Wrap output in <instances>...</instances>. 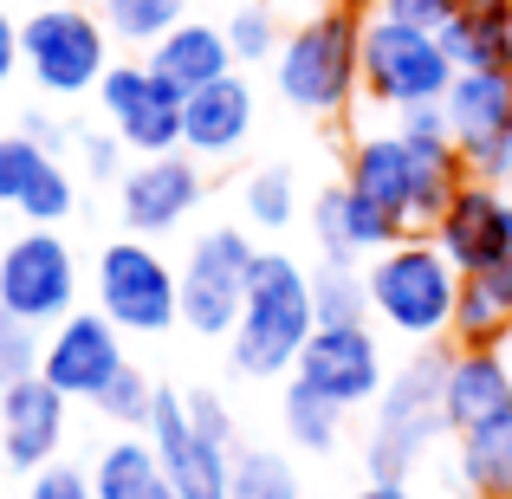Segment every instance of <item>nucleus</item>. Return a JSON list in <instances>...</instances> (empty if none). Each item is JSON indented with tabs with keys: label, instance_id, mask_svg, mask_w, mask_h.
I'll list each match as a JSON object with an SVG mask.
<instances>
[{
	"label": "nucleus",
	"instance_id": "nucleus-11",
	"mask_svg": "<svg viewBox=\"0 0 512 499\" xmlns=\"http://www.w3.org/2000/svg\"><path fill=\"white\" fill-rule=\"evenodd\" d=\"M182 85H169L150 59H124L104 72L98 104H104V124L130 143L137 156H163L182 150Z\"/></svg>",
	"mask_w": 512,
	"mask_h": 499
},
{
	"label": "nucleus",
	"instance_id": "nucleus-4",
	"mask_svg": "<svg viewBox=\"0 0 512 499\" xmlns=\"http://www.w3.org/2000/svg\"><path fill=\"white\" fill-rule=\"evenodd\" d=\"M441 376H448V344H415V357L402 363V370H389L383 396H376L370 448H363L370 480H409V467L428 454V441L448 435Z\"/></svg>",
	"mask_w": 512,
	"mask_h": 499
},
{
	"label": "nucleus",
	"instance_id": "nucleus-12",
	"mask_svg": "<svg viewBox=\"0 0 512 499\" xmlns=\"http://www.w3.org/2000/svg\"><path fill=\"white\" fill-rule=\"evenodd\" d=\"M150 448L163 454V474L175 499H227L234 493V441H214L188 422V396L182 389H156L150 409Z\"/></svg>",
	"mask_w": 512,
	"mask_h": 499
},
{
	"label": "nucleus",
	"instance_id": "nucleus-34",
	"mask_svg": "<svg viewBox=\"0 0 512 499\" xmlns=\"http://www.w3.org/2000/svg\"><path fill=\"white\" fill-rule=\"evenodd\" d=\"M39 350H46V331L26 325L20 312H7V305H0V389L39 376Z\"/></svg>",
	"mask_w": 512,
	"mask_h": 499
},
{
	"label": "nucleus",
	"instance_id": "nucleus-5",
	"mask_svg": "<svg viewBox=\"0 0 512 499\" xmlns=\"http://www.w3.org/2000/svg\"><path fill=\"white\" fill-rule=\"evenodd\" d=\"M454 85V59L435 26L396 20V13H363V98L383 104L389 117L415 104H441Z\"/></svg>",
	"mask_w": 512,
	"mask_h": 499
},
{
	"label": "nucleus",
	"instance_id": "nucleus-19",
	"mask_svg": "<svg viewBox=\"0 0 512 499\" xmlns=\"http://www.w3.org/2000/svg\"><path fill=\"white\" fill-rule=\"evenodd\" d=\"M312 234L325 260H350V266H370L383 247H396L402 227L376 208L370 195H357L350 182H331L325 195L312 201Z\"/></svg>",
	"mask_w": 512,
	"mask_h": 499
},
{
	"label": "nucleus",
	"instance_id": "nucleus-17",
	"mask_svg": "<svg viewBox=\"0 0 512 499\" xmlns=\"http://www.w3.org/2000/svg\"><path fill=\"white\" fill-rule=\"evenodd\" d=\"M65 409H72V396H59L46 376L7 383L0 389V461L20 467V474H39L46 461H59Z\"/></svg>",
	"mask_w": 512,
	"mask_h": 499
},
{
	"label": "nucleus",
	"instance_id": "nucleus-6",
	"mask_svg": "<svg viewBox=\"0 0 512 499\" xmlns=\"http://www.w3.org/2000/svg\"><path fill=\"white\" fill-rule=\"evenodd\" d=\"M20 59L46 98H85L111 72V26L104 13L72 7V0H39L20 20Z\"/></svg>",
	"mask_w": 512,
	"mask_h": 499
},
{
	"label": "nucleus",
	"instance_id": "nucleus-36",
	"mask_svg": "<svg viewBox=\"0 0 512 499\" xmlns=\"http://www.w3.org/2000/svg\"><path fill=\"white\" fill-rule=\"evenodd\" d=\"M26 499H98V487H91V474H78V467L46 461L33 474V487H26Z\"/></svg>",
	"mask_w": 512,
	"mask_h": 499
},
{
	"label": "nucleus",
	"instance_id": "nucleus-42",
	"mask_svg": "<svg viewBox=\"0 0 512 499\" xmlns=\"http://www.w3.org/2000/svg\"><path fill=\"white\" fill-rule=\"evenodd\" d=\"M350 7H357V13H376V7H383V0H350Z\"/></svg>",
	"mask_w": 512,
	"mask_h": 499
},
{
	"label": "nucleus",
	"instance_id": "nucleus-41",
	"mask_svg": "<svg viewBox=\"0 0 512 499\" xmlns=\"http://www.w3.org/2000/svg\"><path fill=\"white\" fill-rule=\"evenodd\" d=\"M454 13H512V0H461Z\"/></svg>",
	"mask_w": 512,
	"mask_h": 499
},
{
	"label": "nucleus",
	"instance_id": "nucleus-9",
	"mask_svg": "<svg viewBox=\"0 0 512 499\" xmlns=\"http://www.w3.org/2000/svg\"><path fill=\"white\" fill-rule=\"evenodd\" d=\"M78 253L59 240V227H26L0 247V305L20 312L26 325L52 331L78 312Z\"/></svg>",
	"mask_w": 512,
	"mask_h": 499
},
{
	"label": "nucleus",
	"instance_id": "nucleus-8",
	"mask_svg": "<svg viewBox=\"0 0 512 499\" xmlns=\"http://www.w3.org/2000/svg\"><path fill=\"white\" fill-rule=\"evenodd\" d=\"M260 247L247 240V227H208L195 234V247L182 253V325L195 337H234L240 305H247Z\"/></svg>",
	"mask_w": 512,
	"mask_h": 499
},
{
	"label": "nucleus",
	"instance_id": "nucleus-33",
	"mask_svg": "<svg viewBox=\"0 0 512 499\" xmlns=\"http://www.w3.org/2000/svg\"><path fill=\"white\" fill-rule=\"evenodd\" d=\"M52 163V150H39L26 130H13V137H0V208H20L26 188L39 182V169Z\"/></svg>",
	"mask_w": 512,
	"mask_h": 499
},
{
	"label": "nucleus",
	"instance_id": "nucleus-21",
	"mask_svg": "<svg viewBox=\"0 0 512 499\" xmlns=\"http://www.w3.org/2000/svg\"><path fill=\"white\" fill-rule=\"evenodd\" d=\"M150 65L169 78V85H182V91H201V85H214L221 72H240L234 65V46H227V26L221 20H175L163 39L150 46Z\"/></svg>",
	"mask_w": 512,
	"mask_h": 499
},
{
	"label": "nucleus",
	"instance_id": "nucleus-27",
	"mask_svg": "<svg viewBox=\"0 0 512 499\" xmlns=\"http://www.w3.org/2000/svg\"><path fill=\"white\" fill-rule=\"evenodd\" d=\"M98 13H104V26H111V39L150 52L175 20H188V0H98Z\"/></svg>",
	"mask_w": 512,
	"mask_h": 499
},
{
	"label": "nucleus",
	"instance_id": "nucleus-37",
	"mask_svg": "<svg viewBox=\"0 0 512 499\" xmlns=\"http://www.w3.org/2000/svg\"><path fill=\"white\" fill-rule=\"evenodd\" d=\"M20 130L39 143V150H52V156H65V150L78 143V130L65 124V117H52V111H26V117H20Z\"/></svg>",
	"mask_w": 512,
	"mask_h": 499
},
{
	"label": "nucleus",
	"instance_id": "nucleus-28",
	"mask_svg": "<svg viewBox=\"0 0 512 499\" xmlns=\"http://www.w3.org/2000/svg\"><path fill=\"white\" fill-rule=\"evenodd\" d=\"M227 499H305L299 467L273 448H234V493Z\"/></svg>",
	"mask_w": 512,
	"mask_h": 499
},
{
	"label": "nucleus",
	"instance_id": "nucleus-18",
	"mask_svg": "<svg viewBox=\"0 0 512 499\" xmlns=\"http://www.w3.org/2000/svg\"><path fill=\"white\" fill-rule=\"evenodd\" d=\"M506 214H512V188L487 182V175H467V182L448 195V208L435 214L428 234H435V247L448 253L461 273H480L506 240Z\"/></svg>",
	"mask_w": 512,
	"mask_h": 499
},
{
	"label": "nucleus",
	"instance_id": "nucleus-26",
	"mask_svg": "<svg viewBox=\"0 0 512 499\" xmlns=\"http://www.w3.org/2000/svg\"><path fill=\"white\" fill-rule=\"evenodd\" d=\"M312 305L318 325H370V279L350 260H318L312 266Z\"/></svg>",
	"mask_w": 512,
	"mask_h": 499
},
{
	"label": "nucleus",
	"instance_id": "nucleus-3",
	"mask_svg": "<svg viewBox=\"0 0 512 499\" xmlns=\"http://www.w3.org/2000/svg\"><path fill=\"white\" fill-rule=\"evenodd\" d=\"M318 331V305H312V273H305L292 253H260L253 266L247 305H240V325L227 337V357L240 376L266 383V376H292L305 337Z\"/></svg>",
	"mask_w": 512,
	"mask_h": 499
},
{
	"label": "nucleus",
	"instance_id": "nucleus-40",
	"mask_svg": "<svg viewBox=\"0 0 512 499\" xmlns=\"http://www.w3.org/2000/svg\"><path fill=\"white\" fill-rule=\"evenodd\" d=\"M357 499H415V493H409V480H370Z\"/></svg>",
	"mask_w": 512,
	"mask_h": 499
},
{
	"label": "nucleus",
	"instance_id": "nucleus-32",
	"mask_svg": "<svg viewBox=\"0 0 512 499\" xmlns=\"http://www.w3.org/2000/svg\"><path fill=\"white\" fill-rule=\"evenodd\" d=\"M72 208H78V175L52 156L46 169H39V182L26 188V201H20V214L33 227H59V221H72Z\"/></svg>",
	"mask_w": 512,
	"mask_h": 499
},
{
	"label": "nucleus",
	"instance_id": "nucleus-23",
	"mask_svg": "<svg viewBox=\"0 0 512 499\" xmlns=\"http://www.w3.org/2000/svg\"><path fill=\"white\" fill-rule=\"evenodd\" d=\"M454 72H500L512 65V13H454L441 26Z\"/></svg>",
	"mask_w": 512,
	"mask_h": 499
},
{
	"label": "nucleus",
	"instance_id": "nucleus-14",
	"mask_svg": "<svg viewBox=\"0 0 512 499\" xmlns=\"http://www.w3.org/2000/svg\"><path fill=\"white\" fill-rule=\"evenodd\" d=\"M201 208V156L188 150H163V156H137L117 182V214H124L130 234L163 240L188 214Z\"/></svg>",
	"mask_w": 512,
	"mask_h": 499
},
{
	"label": "nucleus",
	"instance_id": "nucleus-7",
	"mask_svg": "<svg viewBox=\"0 0 512 499\" xmlns=\"http://www.w3.org/2000/svg\"><path fill=\"white\" fill-rule=\"evenodd\" d=\"M91 292H98V312L124 337L130 331L156 337V331L182 325V273H175L143 234H124V240H111V247L98 253Z\"/></svg>",
	"mask_w": 512,
	"mask_h": 499
},
{
	"label": "nucleus",
	"instance_id": "nucleus-35",
	"mask_svg": "<svg viewBox=\"0 0 512 499\" xmlns=\"http://www.w3.org/2000/svg\"><path fill=\"white\" fill-rule=\"evenodd\" d=\"M78 169L91 175V182H124V150L130 143L117 137V130H78Z\"/></svg>",
	"mask_w": 512,
	"mask_h": 499
},
{
	"label": "nucleus",
	"instance_id": "nucleus-24",
	"mask_svg": "<svg viewBox=\"0 0 512 499\" xmlns=\"http://www.w3.org/2000/svg\"><path fill=\"white\" fill-rule=\"evenodd\" d=\"M461 441V480L474 499H512V415L487 428H467Z\"/></svg>",
	"mask_w": 512,
	"mask_h": 499
},
{
	"label": "nucleus",
	"instance_id": "nucleus-15",
	"mask_svg": "<svg viewBox=\"0 0 512 499\" xmlns=\"http://www.w3.org/2000/svg\"><path fill=\"white\" fill-rule=\"evenodd\" d=\"M124 331L104 312H72L46 331V350H39V376H46L59 396L72 402H98L104 383L124 370Z\"/></svg>",
	"mask_w": 512,
	"mask_h": 499
},
{
	"label": "nucleus",
	"instance_id": "nucleus-39",
	"mask_svg": "<svg viewBox=\"0 0 512 499\" xmlns=\"http://www.w3.org/2000/svg\"><path fill=\"white\" fill-rule=\"evenodd\" d=\"M20 65H26V59H20V20H13V13L0 7V85H7V78L20 72Z\"/></svg>",
	"mask_w": 512,
	"mask_h": 499
},
{
	"label": "nucleus",
	"instance_id": "nucleus-29",
	"mask_svg": "<svg viewBox=\"0 0 512 499\" xmlns=\"http://www.w3.org/2000/svg\"><path fill=\"white\" fill-rule=\"evenodd\" d=\"M221 26H227V46H234V65H266L279 52V39H286V26H279V13L266 0H234V13Z\"/></svg>",
	"mask_w": 512,
	"mask_h": 499
},
{
	"label": "nucleus",
	"instance_id": "nucleus-2",
	"mask_svg": "<svg viewBox=\"0 0 512 499\" xmlns=\"http://www.w3.org/2000/svg\"><path fill=\"white\" fill-rule=\"evenodd\" d=\"M370 318L409 344H448L454 305H461V266L435 247V234H402L370 266Z\"/></svg>",
	"mask_w": 512,
	"mask_h": 499
},
{
	"label": "nucleus",
	"instance_id": "nucleus-1",
	"mask_svg": "<svg viewBox=\"0 0 512 499\" xmlns=\"http://www.w3.org/2000/svg\"><path fill=\"white\" fill-rule=\"evenodd\" d=\"M273 85L299 117H344L363 91V13L350 0L305 7L273 52Z\"/></svg>",
	"mask_w": 512,
	"mask_h": 499
},
{
	"label": "nucleus",
	"instance_id": "nucleus-22",
	"mask_svg": "<svg viewBox=\"0 0 512 499\" xmlns=\"http://www.w3.org/2000/svg\"><path fill=\"white\" fill-rule=\"evenodd\" d=\"M91 487H98V499H175L169 474H163V454L150 448V435H117L91 461Z\"/></svg>",
	"mask_w": 512,
	"mask_h": 499
},
{
	"label": "nucleus",
	"instance_id": "nucleus-16",
	"mask_svg": "<svg viewBox=\"0 0 512 499\" xmlns=\"http://www.w3.org/2000/svg\"><path fill=\"white\" fill-rule=\"evenodd\" d=\"M441 415H448V435H467V428H487L500 415H512V350L454 344L448 376H441Z\"/></svg>",
	"mask_w": 512,
	"mask_h": 499
},
{
	"label": "nucleus",
	"instance_id": "nucleus-13",
	"mask_svg": "<svg viewBox=\"0 0 512 499\" xmlns=\"http://www.w3.org/2000/svg\"><path fill=\"white\" fill-rule=\"evenodd\" d=\"M292 376H299V383H312L318 396H331L350 415V409H363V402L383 396L389 363H383V344H376L370 325H318L312 337H305Z\"/></svg>",
	"mask_w": 512,
	"mask_h": 499
},
{
	"label": "nucleus",
	"instance_id": "nucleus-31",
	"mask_svg": "<svg viewBox=\"0 0 512 499\" xmlns=\"http://www.w3.org/2000/svg\"><path fill=\"white\" fill-rule=\"evenodd\" d=\"M156 389H163V383H150V376H143L137 363H124V370H117L111 383H104V396L91 402V409H98L104 422H117V428H150Z\"/></svg>",
	"mask_w": 512,
	"mask_h": 499
},
{
	"label": "nucleus",
	"instance_id": "nucleus-10",
	"mask_svg": "<svg viewBox=\"0 0 512 499\" xmlns=\"http://www.w3.org/2000/svg\"><path fill=\"white\" fill-rule=\"evenodd\" d=\"M441 111H448V130L461 143L467 169L512 188V65H500V72H454Z\"/></svg>",
	"mask_w": 512,
	"mask_h": 499
},
{
	"label": "nucleus",
	"instance_id": "nucleus-20",
	"mask_svg": "<svg viewBox=\"0 0 512 499\" xmlns=\"http://www.w3.org/2000/svg\"><path fill=\"white\" fill-rule=\"evenodd\" d=\"M253 137V85L240 72H221L214 85L182 98V150L201 163H221Z\"/></svg>",
	"mask_w": 512,
	"mask_h": 499
},
{
	"label": "nucleus",
	"instance_id": "nucleus-25",
	"mask_svg": "<svg viewBox=\"0 0 512 499\" xmlns=\"http://www.w3.org/2000/svg\"><path fill=\"white\" fill-rule=\"evenodd\" d=\"M279 422H286L292 448H305V454H331V448H338V428H344V409H338L331 396H318L312 383H299V376H292L286 396H279Z\"/></svg>",
	"mask_w": 512,
	"mask_h": 499
},
{
	"label": "nucleus",
	"instance_id": "nucleus-30",
	"mask_svg": "<svg viewBox=\"0 0 512 499\" xmlns=\"http://www.w3.org/2000/svg\"><path fill=\"white\" fill-rule=\"evenodd\" d=\"M240 208H247L253 227H292V214H299V188H292V169H253L247 188H240Z\"/></svg>",
	"mask_w": 512,
	"mask_h": 499
},
{
	"label": "nucleus",
	"instance_id": "nucleus-43",
	"mask_svg": "<svg viewBox=\"0 0 512 499\" xmlns=\"http://www.w3.org/2000/svg\"><path fill=\"white\" fill-rule=\"evenodd\" d=\"M292 7H331V0H292Z\"/></svg>",
	"mask_w": 512,
	"mask_h": 499
},
{
	"label": "nucleus",
	"instance_id": "nucleus-38",
	"mask_svg": "<svg viewBox=\"0 0 512 499\" xmlns=\"http://www.w3.org/2000/svg\"><path fill=\"white\" fill-rule=\"evenodd\" d=\"M454 7H461V0H383V13H396V20H415V26H448L454 20Z\"/></svg>",
	"mask_w": 512,
	"mask_h": 499
}]
</instances>
